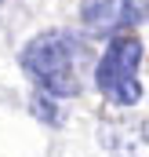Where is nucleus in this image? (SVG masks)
Wrapping results in <instances>:
<instances>
[{
	"label": "nucleus",
	"instance_id": "obj_1",
	"mask_svg": "<svg viewBox=\"0 0 149 157\" xmlns=\"http://www.w3.org/2000/svg\"><path fill=\"white\" fill-rule=\"evenodd\" d=\"M26 77L37 84L44 95L55 99H76L87 80L95 77V48L87 37H80L73 29H44L29 40L18 55Z\"/></svg>",
	"mask_w": 149,
	"mask_h": 157
},
{
	"label": "nucleus",
	"instance_id": "obj_2",
	"mask_svg": "<svg viewBox=\"0 0 149 157\" xmlns=\"http://www.w3.org/2000/svg\"><path fill=\"white\" fill-rule=\"evenodd\" d=\"M138 70H142V40L131 37V33L109 37V48L102 51V59L95 66V88L102 91L106 102L131 110L142 99Z\"/></svg>",
	"mask_w": 149,
	"mask_h": 157
},
{
	"label": "nucleus",
	"instance_id": "obj_3",
	"mask_svg": "<svg viewBox=\"0 0 149 157\" xmlns=\"http://www.w3.org/2000/svg\"><path fill=\"white\" fill-rule=\"evenodd\" d=\"M149 18V0H80V22L87 33L120 37Z\"/></svg>",
	"mask_w": 149,
	"mask_h": 157
},
{
	"label": "nucleus",
	"instance_id": "obj_4",
	"mask_svg": "<svg viewBox=\"0 0 149 157\" xmlns=\"http://www.w3.org/2000/svg\"><path fill=\"white\" fill-rule=\"evenodd\" d=\"M98 143L113 157H149V117H116L98 124Z\"/></svg>",
	"mask_w": 149,
	"mask_h": 157
},
{
	"label": "nucleus",
	"instance_id": "obj_5",
	"mask_svg": "<svg viewBox=\"0 0 149 157\" xmlns=\"http://www.w3.org/2000/svg\"><path fill=\"white\" fill-rule=\"evenodd\" d=\"M29 106H33V113H37L40 121H47V124H62V113H58V106L51 102V95H33L29 99Z\"/></svg>",
	"mask_w": 149,
	"mask_h": 157
},
{
	"label": "nucleus",
	"instance_id": "obj_6",
	"mask_svg": "<svg viewBox=\"0 0 149 157\" xmlns=\"http://www.w3.org/2000/svg\"><path fill=\"white\" fill-rule=\"evenodd\" d=\"M0 4H4V0H0Z\"/></svg>",
	"mask_w": 149,
	"mask_h": 157
}]
</instances>
